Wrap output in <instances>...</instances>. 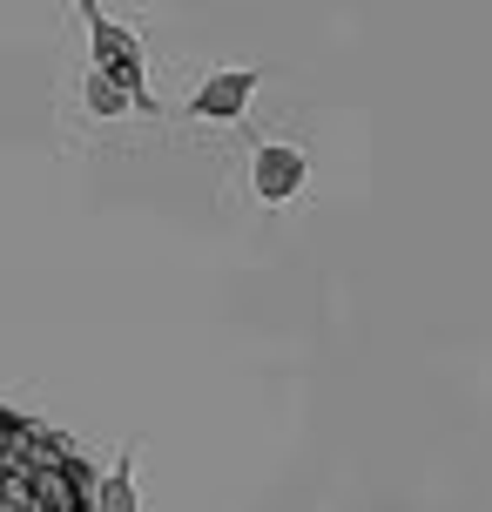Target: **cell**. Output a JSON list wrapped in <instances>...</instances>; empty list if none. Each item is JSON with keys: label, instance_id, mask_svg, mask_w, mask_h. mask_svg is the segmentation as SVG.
<instances>
[{"label": "cell", "instance_id": "obj_6", "mask_svg": "<svg viewBox=\"0 0 492 512\" xmlns=\"http://www.w3.org/2000/svg\"><path fill=\"white\" fill-rule=\"evenodd\" d=\"M95 512H142V506H135V465L129 459L115 465V472H108V486L95 492Z\"/></svg>", "mask_w": 492, "mask_h": 512}, {"label": "cell", "instance_id": "obj_4", "mask_svg": "<svg viewBox=\"0 0 492 512\" xmlns=\"http://www.w3.org/2000/svg\"><path fill=\"white\" fill-rule=\"evenodd\" d=\"M257 68H216V75L189 95V115L196 122H243V108H250V95H257Z\"/></svg>", "mask_w": 492, "mask_h": 512}, {"label": "cell", "instance_id": "obj_1", "mask_svg": "<svg viewBox=\"0 0 492 512\" xmlns=\"http://www.w3.org/2000/svg\"><path fill=\"white\" fill-rule=\"evenodd\" d=\"M0 512H95L88 465L68 438L0 405Z\"/></svg>", "mask_w": 492, "mask_h": 512}, {"label": "cell", "instance_id": "obj_2", "mask_svg": "<svg viewBox=\"0 0 492 512\" xmlns=\"http://www.w3.org/2000/svg\"><path fill=\"white\" fill-rule=\"evenodd\" d=\"M81 21H88V41H95V68H102L108 81H122L129 88V102L142 108V115H156V95H149V61H142V41H135L122 21H108L95 0H75Z\"/></svg>", "mask_w": 492, "mask_h": 512}, {"label": "cell", "instance_id": "obj_5", "mask_svg": "<svg viewBox=\"0 0 492 512\" xmlns=\"http://www.w3.org/2000/svg\"><path fill=\"white\" fill-rule=\"evenodd\" d=\"M81 102H88V115H95V122H115V115H129V88H122V81H108L102 68H88V81H81Z\"/></svg>", "mask_w": 492, "mask_h": 512}, {"label": "cell", "instance_id": "obj_3", "mask_svg": "<svg viewBox=\"0 0 492 512\" xmlns=\"http://www.w3.org/2000/svg\"><path fill=\"white\" fill-rule=\"evenodd\" d=\"M304 182H311V155L297 149V142H263L250 155V189H257V203H290V196H304Z\"/></svg>", "mask_w": 492, "mask_h": 512}]
</instances>
